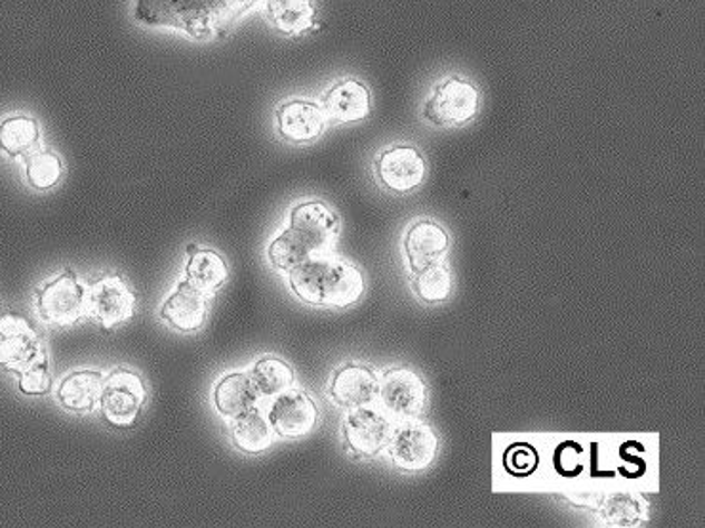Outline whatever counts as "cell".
Segmentation results:
<instances>
[{
	"instance_id": "2",
	"label": "cell",
	"mask_w": 705,
	"mask_h": 528,
	"mask_svg": "<svg viewBox=\"0 0 705 528\" xmlns=\"http://www.w3.org/2000/svg\"><path fill=\"white\" fill-rule=\"evenodd\" d=\"M288 283L302 302L319 307H350L364 292L363 273L355 265L324 254L292 270Z\"/></svg>"
},
{
	"instance_id": "31",
	"label": "cell",
	"mask_w": 705,
	"mask_h": 528,
	"mask_svg": "<svg viewBox=\"0 0 705 528\" xmlns=\"http://www.w3.org/2000/svg\"><path fill=\"white\" fill-rule=\"evenodd\" d=\"M503 462H506V468L513 476H528V473L535 471L536 463H538V454L528 444H513L503 456Z\"/></svg>"
},
{
	"instance_id": "15",
	"label": "cell",
	"mask_w": 705,
	"mask_h": 528,
	"mask_svg": "<svg viewBox=\"0 0 705 528\" xmlns=\"http://www.w3.org/2000/svg\"><path fill=\"white\" fill-rule=\"evenodd\" d=\"M380 380L376 372L361 364H345L334 372L330 380L329 393L334 403L343 409L369 407L378 397Z\"/></svg>"
},
{
	"instance_id": "17",
	"label": "cell",
	"mask_w": 705,
	"mask_h": 528,
	"mask_svg": "<svg viewBox=\"0 0 705 528\" xmlns=\"http://www.w3.org/2000/svg\"><path fill=\"white\" fill-rule=\"evenodd\" d=\"M449 251V235L441 225L429 219L410 225L404 235V252L409 256L410 270L418 271L439 264Z\"/></svg>"
},
{
	"instance_id": "12",
	"label": "cell",
	"mask_w": 705,
	"mask_h": 528,
	"mask_svg": "<svg viewBox=\"0 0 705 528\" xmlns=\"http://www.w3.org/2000/svg\"><path fill=\"white\" fill-rule=\"evenodd\" d=\"M45 355L37 332L26 319L7 315L0 319V366L21 372Z\"/></svg>"
},
{
	"instance_id": "10",
	"label": "cell",
	"mask_w": 705,
	"mask_h": 528,
	"mask_svg": "<svg viewBox=\"0 0 705 528\" xmlns=\"http://www.w3.org/2000/svg\"><path fill=\"white\" fill-rule=\"evenodd\" d=\"M267 418L277 436L296 439L315 430L319 422V409L305 391L286 390L273 397Z\"/></svg>"
},
{
	"instance_id": "14",
	"label": "cell",
	"mask_w": 705,
	"mask_h": 528,
	"mask_svg": "<svg viewBox=\"0 0 705 528\" xmlns=\"http://www.w3.org/2000/svg\"><path fill=\"white\" fill-rule=\"evenodd\" d=\"M277 130L281 138L292 144H310L324 133L326 115L315 101L291 99L278 106Z\"/></svg>"
},
{
	"instance_id": "26",
	"label": "cell",
	"mask_w": 705,
	"mask_h": 528,
	"mask_svg": "<svg viewBox=\"0 0 705 528\" xmlns=\"http://www.w3.org/2000/svg\"><path fill=\"white\" fill-rule=\"evenodd\" d=\"M412 273H414L412 289H414L415 296L420 297L422 302L439 304L449 297L452 281H450L449 270L441 265V262L412 271Z\"/></svg>"
},
{
	"instance_id": "16",
	"label": "cell",
	"mask_w": 705,
	"mask_h": 528,
	"mask_svg": "<svg viewBox=\"0 0 705 528\" xmlns=\"http://www.w3.org/2000/svg\"><path fill=\"white\" fill-rule=\"evenodd\" d=\"M208 313L206 294L187 281H179L165 304L160 305V319L179 332H195L205 324Z\"/></svg>"
},
{
	"instance_id": "29",
	"label": "cell",
	"mask_w": 705,
	"mask_h": 528,
	"mask_svg": "<svg viewBox=\"0 0 705 528\" xmlns=\"http://www.w3.org/2000/svg\"><path fill=\"white\" fill-rule=\"evenodd\" d=\"M603 519L613 527H635L643 519V503L631 495H614L603 506Z\"/></svg>"
},
{
	"instance_id": "22",
	"label": "cell",
	"mask_w": 705,
	"mask_h": 528,
	"mask_svg": "<svg viewBox=\"0 0 705 528\" xmlns=\"http://www.w3.org/2000/svg\"><path fill=\"white\" fill-rule=\"evenodd\" d=\"M315 13L311 0H265L267 20L284 35L307 31L315 21Z\"/></svg>"
},
{
	"instance_id": "8",
	"label": "cell",
	"mask_w": 705,
	"mask_h": 528,
	"mask_svg": "<svg viewBox=\"0 0 705 528\" xmlns=\"http://www.w3.org/2000/svg\"><path fill=\"white\" fill-rule=\"evenodd\" d=\"M136 297L128 284L117 275H107L88 286V315L104 329H112L133 317Z\"/></svg>"
},
{
	"instance_id": "3",
	"label": "cell",
	"mask_w": 705,
	"mask_h": 528,
	"mask_svg": "<svg viewBox=\"0 0 705 528\" xmlns=\"http://www.w3.org/2000/svg\"><path fill=\"white\" fill-rule=\"evenodd\" d=\"M37 305L45 323L69 326L88 313V286L74 271H66L40 289Z\"/></svg>"
},
{
	"instance_id": "23",
	"label": "cell",
	"mask_w": 705,
	"mask_h": 528,
	"mask_svg": "<svg viewBox=\"0 0 705 528\" xmlns=\"http://www.w3.org/2000/svg\"><path fill=\"white\" fill-rule=\"evenodd\" d=\"M232 436L238 450H243L246 454H257L270 449L273 441V428L267 414L254 407L243 417L235 418Z\"/></svg>"
},
{
	"instance_id": "5",
	"label": "cell",
	"mask_w": 705,
	"mask_h": 528,
	"mask_svg": "<svg viewBox=\"0 0 705 528\" xmlns=\"http://www.w3.org/2000/svg\"><path fill=\"white\" fill-rule=\"evenodd\" d=\"M479 111V90L462 77H450L437 85L423 106V117L435 126H462Z\"/></svg>"
},
{
	"instance_id": "11",
	"label": "cell",
	"mask_w": 705,
	"mask_h": 528,
	"mask_svg": "<svg viewBox=\"0 0 705 528\" xmlns=\"http://www.w3.org/2000/svg\"><path fill=\"white\" fill-rule=\"evenodd\" d=\"M374 168L380 184L393 193L412 192L425 178L423 157L410 146H395L380 153Z\"/></svg>"
},
{
	"instance_id": "30",
	"label": "cell",
	"mask_w": 705,
	"mask_h": 528,
	"mask_svg": "<svg viewBox=\"0 0 705 528\" xmlns=\"http://www.w3.org/2000/svg\"><path fill=\"white\" fill-rule=\"evenodd\" d=\"M20 390L27 395H45L52 388L47 355L40 356L20 372Z\"/></svg>"
},
{
	"instance_id": "28",
	"label": "cell",
	"mask_w": 705,
	"mask_h": 528,
	"mask_svg": "<svg viewBox=\"0 0 705 528\" xmlns=\"http://www.w3.org/2000/svg\"><path fill=\"white\" fill-rule=\"evenodd\" d=\"M63 173V166L56 153L35 151L29 153L26 163L27 182L33 185L35 189H50L58 184Z\"/></svg>"
},
{
	"instance_id": "21",
	"label": "cell",
	"mask_w": 705,
	"mask_h": 528,
	"mask_svg": "<svg viewBox=\"0 0 705 528\" xmlns=\"http://www.w3.org/2000/svg\"><path fill=\"white\" fill-rule=\"evenodd\" d=\"M187 252H189V262L185 265V281L206 296L218 292L229 275L224 258L218 252L197 248L195 245L189 246Z\"/></svg>"
},
{
	"instance_id": "20",
	"label": "cell",
	"mask_w": 705,
	"mask_h": 528,
	"mask_svg": "<svg viewBox=\"0 0 705 528\" xmlns=\"http://www.w3.org/2000/svg\"><path fill=\"white\" fill-rule=\"evenodd\" d=\"M260 403L256 388L252 383L248 372H232L219 380L214 390V404L219 414L225 418L243 417L248 410Z\"/></svg>"
},
{
	"instance_id": "19",
	"label": "cell",
	"mask_w": 705,
	"mask_h": 528,
	"mask_svg": "<svg viewBox=\"0 0 705 528\" xmlns=\"http://www.w3.org/2000/svg\"><path fill=\"white\" fill-rule=\"evenodd\" d=\"M106 377L98 370L80 369L67 374L58 388L61 407L71 412H92L99 403V393Z\"/></svg>"
},
{
	"instance_id": "6",
	"label": "cell",
	"mask_w": 705,
	"mask_h": 528,
	"mask_svg": "<svg viewBox=\"0 0 705 528\" xmlns=\"http://www.w3.org/2000/svg\"><path fill=\"white\" fill-rule=\"evenodd\" d=\"M288 232L315 258V256H323L332 248L340 232V222L336 214L321 201H305L292 208Z\"/></svg>"
},
{
	"instance_id": "13",
	"label": "cell",
	"mask_w": 705,
	"mask_h": 528,
	"mask_svg": "<svg viewBox=\"0 0 705 528\" xmlns=\"http://www.w3.org/2000/svg\"><path fill=\"white\" fill-rule=\"evenodd\" d=\"M391 460L404 471H420L431 466L437 454V437L428 426L410 423L393 433L390 444Z\"/></svg>"
},
{
	"instance_id": "18",
	"label": "cell",
	"mask_w": 705,
	"mask_h": 528,
	"mask_svg": "<svg viewBox=\"0 0 705 528\" xmlns=\"http://www.w3.org/2000/svg\"><path fill=\"white\" fill-rule=\"evenodd\" d=\"M370 92L361 80L342 79L324 94L323 111L336 123H359L370 113Z\"/></svg>"
},
{
	"instance_id": "9",
	"label": "cell",
	"mask_w": 705,
	"mask_h": 528,
	"mask_svg": "<svg viewBox=\"0 0 705 528\" xmlns=\"http://www.w3.org/2000/svg\"><path fill=\"white\" fill-rule=\"evenodd\" d=\"M380 403L390 414L401 420L422 414L425 407V383L409 369H391L385 372L378 390Z\"/></svg>"
},
{
	"instance_id": "27",
	"label": "cell",
	"mask_w": 705,
	"mask_h": 528,
	"mask_svg": "<svg viewBox=\"0 0 705 528\" xmlns=\"http://www.w3.org/2000/svg\"><path fill=\"white\" fill-rule=\"evenodd\" d=\"M267 258L273 267L291 273L313 256L288 229H284L278 237L273 238V243L267 248Z\"/></svg>"
},
{
	"instance_id": "1",
	"label": "cell",
	"mask_w": 705,
	"mask_h": 528,
	"mask_svg": "<svg viewBox=\"0 0 705 528\" xmlns=\"http://www.w3.org/2000/svg\"><path fill=\"white\" fill-rule=\"evenodd\" d=\"M257 0H138L134 18L147 26L184 29L195 39L224 35L235 21L256 7Z\"/></svg>"
},
{
	"instance_id": "24",
	"label": "cell",
	"mask_w": 705,
	"mask_h": 528,
	"mask_svg": "<svg viewBox=\"0 0 705 528\" xmlns=\"http://www.w3.org/2000/svg\"><path fill=\"white\" fill-rule=\"evenodd\" d=\"M257 395L265 399H273L283 391L291 390L294 383V370L291 364L284 363L283 359L277 356H264L260 359L251 372H248Z\"/></svg>"
},
{
	"instance_id": "4",
	"label": "cell",
	"mask_w": 705,
	"mask_h": 528,
	"mask_svg": "<svg viewBox=\"0 0 705 528\" xmlns=\"http://www.w3.org/2000/svg\"><path fill=\"white\" fill-rule=\"evenodd\" d=\"M146 403L144 380L128 369L112 370L99 393V409L107 422L115 428H128L139 417Z\"/></svg>"
},
{
	"instance_id": "7",
	"label": "cell",
	"mask_w": 705,
	"mask_h": 528,
	"mask_svg": "<svg viewBox=\"0 0 705 528\" xmlns=\"http://www.w3.org/2000/svg\"><path fill=\"white\" fill-rule=\"evenodd\" d=\"M393 437V426L382 412L361 407L351 410L343 422V439L353 458L380 454Z\"/></svg>"
},
{
	"instance_id": "25",
	"label": "cell",
	"mask_w": 705,
	"mask_h": 528,
	"mask_svg": "<svg viewBox=\"0 0 705 528\" xmlns=\"http://www.w3.org/2000/svg\"><path fill=\"white\" fill-rule=\"evenodd\" d=\"M39 125L29 117H10L0 125V149L18 157L33 151L39 144Z\"/></svg>"
}]
</instances>
